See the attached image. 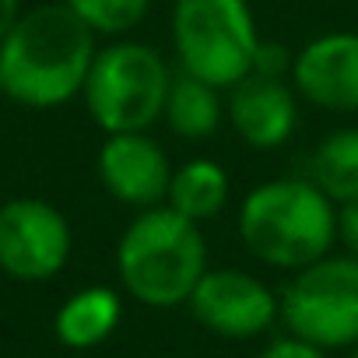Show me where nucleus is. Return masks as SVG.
Returning <instances> with one entry per match:
<instances>
[{"label": "nucleus", "mask_w": 358, "mask_h": 358, "mask_svg": "<svg viewBox=\"0 0 358 358\" xmlns=\"http://www.w3.org/2000/svg\"><path fill=\"white\" fill-rule=\"evenodd\" d=\"M95 53L92 25L67 4H43L0 39V85L29 109H53L85 88Z\"/></svg>", "instance_id": "nucleus-1"}, {"label": "nucleus", "mask_w": 358, "mask_h": 358, "mask_svg": "<svg viewBox=\"0 0 358 358\" xmlns=\"http://www.w3.org/2000/svg\"><path fill=\"white\" fill-rule=\"evenodd\" d=\"M123 288L151 309L183 306L208 271V246L197 222L176 215L169 204L144 208L116 246Z\"/></svg>", "instance_id": "nucleus-2"}, {"label": "nucleus", "mask_w": 358, "mask_h": 358, "mask_svg": "<svg viewBox=\"0 0 358 358\" xmlns=\"http://www.w3.org/2000/svg\"><path fill=\"white\" fill-rule=\"evenodd\" d=\"M239 236L257 260L278 271H299L330 253L337 211L313 179H271L246 194Z\"/></svg>", "instance_id": "nucleus-3"}, {"label": "nucleus", "mask_w": 358, "mask_h": 358, "mask_svg": "<svg viewBox=\"0 0 358 358\" xmlns=\"http://www.w3.org/2000/svg\"><path fill=\"white\" fill-rule=\"evenodd\" d=\"M172 43L187 74L232 88L253 71L260 36L246 0H176Z\"/></svg>", "instance_id": "nucleus-4"}, {"label": "nucleus", "mask_w": 358, "mask_h": 358, "mask_svg": "<svg viewBox=\"0 0 358 358\" xmlns=\"http://www.w3.org/2000/svg\"><path fill=\"white\" fill-rule=\"evenodd\" d=\"M172 74L165 60L144 43H116L95 53L85 78V106L106 134L148 130L169 95Z\"/></svg>", "instance_id": "nucleus-5"}, {"label": "nucleus", "mask_w": 358, "mask_h": 358, "mask_svg": "<svg viewBox=\"0 0 358 358\" xmlns=\"http://www.w3.org/2000/svg\"><path fill=\"white\" fill-rule=\"evenodd\" d=\"M288 334L330 351L358 344V257H320L295 271L278 299Z\"/></svg>", "instance_id": "nucleus-6"}, {"label": "nucleus", "mask_w": 358, "mask_h": 358, "mask_svg": "<svg viewBox=\"0 0 358 358\" xmlns=\"http://www.w3.org/2000/svg\"><path fill=\"white\" fill-rule=\"evenodd\" d=\"M71 257L67 218L36 197H18L0 208V271L18 281H46Z\"/></svg>", "instance_id": "nucleus-7"}, {"label": "nucleus", "mask_w": 358, "mask_h": 358, "mask_svg": "<svg viewBox=\"0 0 358 358\" xmlns=\"http://www.w3.org/2000/svg\"><path fill=\"white\" fill-rule=\"evenodd\" d=\"M190 313L194 320L218 334V337H257L264 330H271L274 316H278V299L274 292L236 267H218V271H204V278L197 281V288L190 292Z\"/></svg>", "instance_id": "nucleus-8"}, {"label": "nucleus", "mask_w": 358, "mask_h": 358, "mask_svg": "<svg viewBox=\"0 0 358 358\" xmlns=\"http://www.w3.org/2000/svg\"><path fill=\"white\" fill-rule=\"evenodd\" d=\"M99 176L106 190L127 208H158L169 194V158L144 130L109 134L99 151Z\"/></svg>", "instance_id": "nucleus-9"}, {"label": "nucleus", "mask_w": 358, "mask_h": 358, "mask_svg": "<svg viewBox=\"0 0 358 358\" xmlns=\"http://www.w3.org/2000/svg\"><path fill=\"white\" fill-rule=\"evenodd\" d=\"M295 92L330 113H358V32H327L295 53Z\"/></svg>", "instance_id": "nucleus-10"}, {"label": "nucleus", "mask_w": 358, "mask_h": 358, "mask_svg": "<svg viewBox=\"0 0 358 358\" xmlns=\"http://www.w3.org/2000/svg\"><path fill=\"white\" fill-rule=\"evenodd\" d=\"M229 120L236 134L260 151L281 148L299 123V106L285 78H267V74H246L243 81L232 85L229 99Z\"/></svg>", "instance_id": "nucleus-11"}, {"label": "nucleus", "mask_w": 358, "mask_h": 358, "mask_svg": "<svg viewBox=\"0 0 358 358\" xmlns=\"http://www.w3.org/2000/svg\"><path fill=\"white\" fill-rule=\"evenodd\" d=\"M120 313H123L120 295H116L113 288L92 285V288H81L78 295H71V299L60 306L53 327H57L60 344L81 351V348L102 344V341L116 330Z\"/></svg>", "instance_id": "nucleus-12"}, {"label": "nucleus", "mask_w": 358, "mask_h": 358, "mask_svg": "<svg viewBox=\"0 0 358 358\" xmlns=\"http://www.w3.org/2000/svg\"><path fill=\"white\" fill-rule=\"evenodd\" d=\"M169 208L190 222H211L229 201V176L211 158H194L169 179Z\"/></svg>", "instance_id": "nucleus-13"}, {"label": "nucleus", "mask_w": 358, "mask_h": 358, "mask_svg": "<svg viewBox=\"0 0 358 358\" xmlns=\"http://www.w3.org/2000/svg\"><path fill=\"white\" fill-rule=\"evenodd\" d=\"M169 130L183 141H208L218 123H222V99H218V88L194 78V74H179L172 78L169 85V95H165V109H162Z\"/></svg>", "instance_id": "nucleus-14"}, {"label": "nucleus", "mask_w": 358, "mask_h": 358, "mask_svg": "<svg viewBox=\"0 0 358 358\" xmlns=\"http://www.w3.org/2000/svg\"><path fill=\"white\" fill-rule=\"evenodd\" d=\"M309 179L334 201L348 204L358 197V127L337 130L313 151Z\"/></svg>", "instance_id": "nucleus-15"}, {"label": "nucleus", "mask_w": 358, "mask_h": 358, "mask_svg": "<svg viewBox=\"0 0 358 358\" xmlns=\"http://www.w3.org/2000/svg\"><path fill=\"white\" fill-rule=\"evenodd\" d=\"M64 4L85 25H92V32L123 36V32H130L148 15L151 0H64Z\"/></svg>", "instance_id": "nucleus-16"}, {"label": "nucleus", "mask_w": 358, "mask_h": 358, "mask_svg": "<svg viewBox=\"0 0 358 358\" xmlns=\"http://www.w3.org/2000/svg\"><path fill=\"white\" fill-rule=\"evenodd\" d=\"M292 64H295V57H292L285 46H274V43H264V39H260L257 57H253V71H250V74L285 78V74H292Z\"/></svg>", "instance_id": "nucleus-17"}, {"label": "nucleus", "mask_w": 358, "mask_h": 358, "mask_svg": "<svg viewBox=\"0 0 358 358\" xmlns=\"http://www.w3.org/2000/svg\"><path fill=\"white\" fill-rule=\"evenodd\" d=\"M260 358H327V351L292 334V337H278L271 348H264Z\"/></svg>", "instance_id": "nucleus-18"}, {"label": "nucleus", "mask_w": 358, "mask_h": 358, "mask_svg": "<svg viewBox=\"0 0 358 358\" xmlns=\"http://www.w3.org/2000/svg\"><path fill=\"white\" fill-rule=\"evenodd\" d=\"M337 236L344 239L351 257H358V197L341 204V211H337Z\"/></svg>", "instance_id": "nucleus-19"}, {"label": "nucleus", "mask_w": 358, "mask_h": 358, "mask_svg": "<svg viewBox=\"0 0 358 358\" xmlns=\"http://www.w3.org/2000/svg\"><path fill=\"white\" fill-rule=\"evenodd\" d=\"M15 22H18V0H0V39L11 32Z\"/></svg>", "instance_id": "nucleus-20"}, {"label": "nucleus", "mask_w": 358, "mask_h": 358, "mask_svg": "<svg viewBox=\"0 0 358 358\" xmlns=\"http://www.w3.org/2000/svg\"><path fill=\"white\" fill-rule=\"evenodd\" d=\"M348 358H358V344H355V348H351V351H348Z\"/></svg>", "instance_id": "nucleus-21"}, {"label": "nucleus", "mask_w": 358, "mask_h": 358, "mask_svg": "<svg viewBox=\"0 0 358 358\" xmlns=\"http://www.w3.org/2000/svg\"><path fill=\"white\" fill-rule=\"evenodd\" d=\"M0 92H4V85H0Z\"/></svg>", "instance_id": "nucleus-22"}]
</instances>
